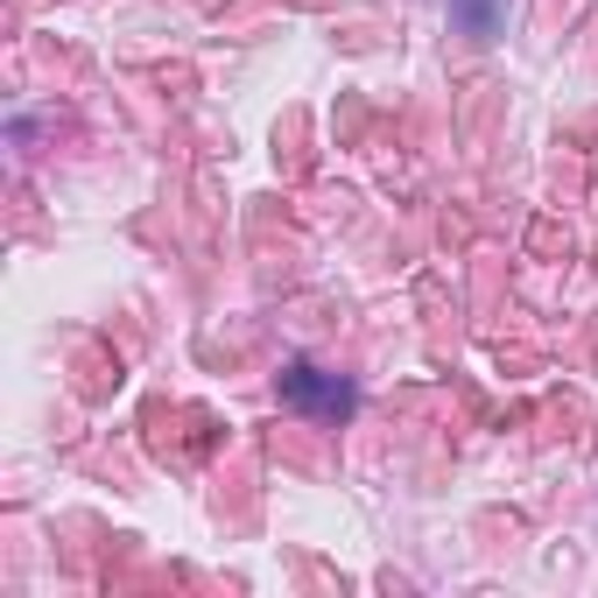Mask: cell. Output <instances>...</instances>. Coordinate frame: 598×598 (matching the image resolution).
Segmentation results:
<instances>
[{
	"label": "cell",
	"instance_id": "obj_1",
	"mask_svg": "<svg viewBox=\"0 0 598 598\" xmlns=\"http://www.w3.org/2000/svg\"><path fill=\"white\" fill-rule=\"evenodd\" d=\"M282 395L296 401V409H324V416H345V409H353V388L332 380V374H317V366H288V374H282Z\"/></svg>",
	"mask_w": 598,
	"mask_h": 598
},
{
	"label": "cell",
	"instance_id": "obj_2",
	"mask_svg": "<svg viewBox=\"0 0 598 598\" xmlns=\"http://www.w3.org/2000/svg\"><path fill=\"white\" fill-rule=\"evenodd\" d=\"M451 14L465 22L472 35H493L500 29V14H493V0H451Z\"/></svg>",
	"mask_w": 598,
	"mask_h": 598
}]
</instances>
